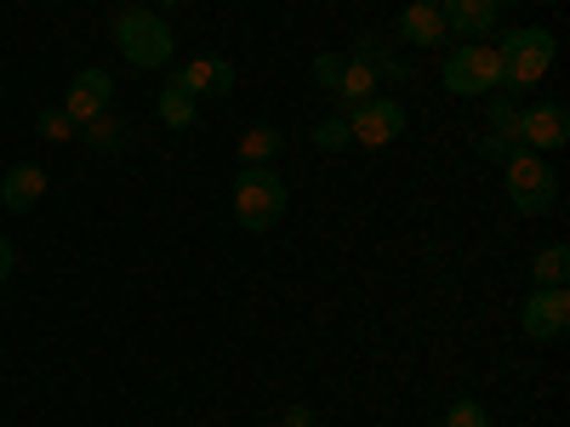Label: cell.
Here are the masks:
<instances>
[{"label":"cell","instance_id":"1","mask_svg":"<svg viewBox=\"0 0 570 427\" xmlns=\"http://www.w3.org/2000/svg\"><path fill=\"white\" fill-rule=\"evenodd\" d=\"M497 58H502V91H537L559 58V34L553 29H508L502 46H497Z\"/></svg>","mask_w":570,"mask_h":427},{"label":"cell","instance_id":"2","mask_svg":"<svg viewBox=\"0 0 570 427\" xmlns=\"http://www.w3.org/2000/svg\"><path fill=\"white\" fill-rule=\"evenodd\" d=\"M171 40H177L171 23L160 12H149V7H126L115 18V46H120V58L131 69H166L171 63Z\"/></svg>","mask_w":570,"mask_h":427},{"label":"cell","instance_id":"3","mask_svg":"<svg viewBox=\"0 0 570 427\" xmlns=\"http://www.w3.org/2000/svg\"><path fill=\"white\" fill-rule=\"evenodd\" d=\"M502 182H508V200H513L519 217H548L553 200H559V171L531 149H513L502 160Z\"/></svg>","mask_w":570,"mask_h":427},{"label":"cell","instance_id":"4","mask_svg":"<svg viewBox=\"0 0 570 427\" xmlns=\"http://www.w3.org/2000/svg\"><path fill=\"white\" fill-rule=\"evenodd\" d=\"M234 217H240L246 234H268L285 217V182L268 166H240V177H234Z\"/></svg>","mask_w":570,"mask_h":427},{"label":"cell","instance_id":"5","mask_svg":"<svg viewBox=\"0 0 570 427\" xmlns=\"http://www.w3.org/2000/svg\"><path fill=\"white\" fill-rule=\"evenodd\" d=\"M445 91L451 98H491V91H502V58L497 46L485 40H462L456 52L445 58Z\"/></svg>","mask_w":570,"mask_h":427},{"label":"cell","instance_id":"6","mask_svg":"<svg viewBox=\"0 0 570 427\" xmlns=\"http://www.w3.org/2000/svg\"><path fill=\"white\" fill-rule=\"evenodd\" d=\"M519 330H525L531 342H559L564 330H570V297H564V285H531L525 314H519Z\"/></svg>","mask_w":570,"mask_h":427},{"label":"cell","instance_id":"7","mask_svg":"<svg viewBox=\"0 0 570 427\" xmlns=\"http://www.w3.org/2000/svg\"><path fill=\"white\" fill-rule=\"evenodd\" d=\"M348 131L360 149H389V142L405 137V109L400 98H365L360 109H348Z\"/></svg>","mask_w":570,"mask_h":427},{"label":"cell","instance_id":"8","mask_svg":"<svg viewBox=\"0 0 570 427\" xmlns=\"http://www.w3.org/2000/svg\"><path fill=\"white\" fill-rule=\"evenodd\" d=\"M570 142V115L564 103H537V109H519V149L531 155H553Z\"/></svg>","mask_w":570,"mask_h":427},{"label":"cell","instance_id":"9","mask_svg":"<svg viewBox=\"0 0 570 427\" xmlns=\"http://www.w3.org/2000/svg\"><path fill=\"white\" fill-rule=\"evenodd\" d=\"M109 103H115V80H109V69H80L75 86H69V98H63V115H69L75 126H91L98 115H109Z\"/></svg>","mask_w":570,"mask_h":427},{"label":"cell","instance_id":"10","mask_svg":"<svg viewBox=\"0 0 570 427\" xmlns=\"http://www.w3.org/2000/svg\"><path fill=\"white\" fill-rule=\"evenodd\" d=\"M171 86L188 91V98H223V91H234V63L228 58H188V63H177Z\"/></svg>","mask_w":570,"mask_h":427},{"label":"cell","instance_id":"11","mask_svg":"<svg viewBox=\"0 0 570 427\" xmlns=\"http://www.w3.org/2000/svg\"><path fill=\"white\" fill-rule=\"evenodd\" d=\"M445 12H440V0H411V7L400 12V40H411V46H445Z\"/></svg>","mask_w":570,"mask_h":427},{"label":"cell","instance_id":"12","mask_svg":"<svg viewBox=\"0 0 570 427\" xmlns=\"http://www.w3.org/2000/svg\"><path fill=\"white\" fill-rule=\"evenodd\" d=\"M440 12H445V29L451 34H491L497 18H502V0H440Z\"/></svg>","mask_w":570,"mask_h":427},{"label":"cell","instance_id":"13","mask_svg":"<svg viewBox=\"0 0 570 427\" xmlns=\"http://www.w3.org/2000/svg\"><path fill=\"white\" fill-rule=\"evenodd\" d=\"M40 195H46V171L40 166H12L7 177H0V206L7 211H35L40 206Z\"/></svg>","mask_w":570,"mask_h":427},{"label":"cell","instance_id":"14","mask_svg":"<svg viewBox=\"0 0 570 427\" xmlns=\"http://www.w3.org/2000/svg\"><path fill=\"white\" fill-rule=\"evenodd\" d=\"M376 69L371 63H360V58H343V75H337V91H331V98H337L343 109H360L365 98H376Z\"/></svg>","mask_w":570,"mask_h":427},{"label":"cell","instance_id":"15","mask_svg":"<svg viewBox=\"0 0 570 427\" xmlns=\"http://www.w3.org/2000/svg\"><path fill=\"white\" fill-rule=\"evenodd\" d=\"M279 142H285L279 126H268V120H263V126H246V137H240V166H268V160L279 155Z\"/></svg>","mask_w":570,"mask_h":427},{"label":"cell","instance_id":"16","mask_svg":"<svg viewBox=\"0 0 570 427\" xmlns=\"http://www.w3.org/2000/svg\"><path fill=\"white\" fill-rule=\"evenodd\" d=\"M570 279V251L564 246H548L531 257V285H564Z\"/></svg>","mask_w":570,"mask_h":427},{"label":"cell","instance_id":"17","mask_svg":"<svg viewBox=\"0 0 570 427\" xmlns=\"http://www.w3.org/2000/svg\"><path fill=\"white\" fill-rule=\"evenodd\" d=\"M160 120L171 126V131H188V126H195V98H188V91H177V86H166L160 91Z\"/></svg>","mask_w":570,"mask_h":427},{"label":"cell","instance_id":"18","mask_svg":"<svg viewBox=\"0 0 570 427\" xmlns=\"http://www.w3.org/2000/svg\"><path fill=\"white\" fill-rule=\"evenodd\" d=\"M348 142H354V131H348V115H331V120H320V126H314V149H325V155L348 149Z\"/></svg>","mask_w":570,"mask_h":427},{"label":"cell","instance_id":"19","mask_svg":"<svg viewBox=\"0 0 570 427\" xmlns=\"http://www.w3.org/2000/svg\"><path fill=\"white\" fill-rule=\"evenodd\" d=\"M491 131L508 137V142H519V103L513 98H497V91H491Z\"/></svg>","mask_w":570,"mask_h":427},{"label":"cell","instance_id":"20","mask_svg":"<svg viewBox=\"0 0 570 427\" xmlns=\"http://www.w3.org/2000/svg\"><path fill=\"white\" fill-rule=\"evenodd\" d=\"M80 131H86V142H98V149H120V142H126V126L115 115H98V120L80 126Z\"/></svg>","mask_w":570,"mask_h":427},{"label":"cell","instance_id":"21","mask_svg":"<svg viewBox=\"0 0 570 427\" xmlns=\"http://www.w3.org/2000/svg\"><path fill=\"white\" fill-rule=\"evenodd\" d=\"M445 427H491V416H485L480 399H456V405L445 410Z\"/></svg>","mask_w":570,"mask_h":427},{"label":"cell","instance_id":"22","mask_svg":"<svg viewBox=\"0 0 570 427\" xmlns=\"http://www.w3.org/2000/svg\"><path fill=\"white\" fill-rule=\"evenodd\" d=\"M35 126H40V137H46V142H69V137L80 131V126H75V120H69L63 109H52V115H40Z\"/></svg>","mask_w":570,"mask_h":427},{"label":"cell","instance_id":"23","mask_svg":"<svg viewBox=\"0 0 570 427\" xmlns=\"http://www.w3.org/2000/svg\"><path fill=\"white\" fill-rule=\"evenodd\" d=\"M308 75L325 86V91H337V75H343V52H320L314 63H308Z\"/></svg>","mask_w":570,"mask_h":427},{"label":"cell","instance_id":"24","mask_svg":"<svg viewBox=\"0 0 570 427\" xmlns=\"http://www.w3.org/2000/svg\"><path fill=\"white\" fill-rule=\"evenodd\" d=\"M513 149H519V142H508V137H497V131L480 137V155H485V160H508Z\"/></svg>","mask_w":570,"mask_h":427},{"label":"cell","instance_id":"25","mask_svg":"<svg viewBox=\"0 0 570 427\" xmlns=\"http://www.w3.org/2000/svg\"><path fill=\"white\" fill-rule=\"evenodd\" d=\"M12 268H18V251H12V240H7V234H0V285L12 279Z\"/></svg>","mask_w":570,"mask_h":427},{"label":"cell","instance_id":"26","mask_svg":"<svg viewBox=\"0 0 570 427\" xmlns=\"http://www.w3.org/2000/svg\"><path fill=\"white\" fill-rule=\"evenodd\" d=\"M279 427H314V410L308 405H285V421Z\"/></svg>","mask_w":570,"mask_h":427},{"label":"cell","instance_id":"27","mask_svg":"<svg viewBox=\"0 0 570 427\" xmlns=\"http://www.w3.org/2000/svg\"><path fill=\"white\" fill-rule=\"evenodd\" d=\"M155 7H183V0H155Z\"/></svg>","mask_w":570,"mask_h":427}]
</instances>
